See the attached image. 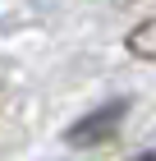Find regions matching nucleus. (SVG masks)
Here are the masks:
<instances>
[{
  "instance_id": "obj_1",
  "label": "nucleus",
  "mask_w": 156,
  "mask_h": 161,
  "mask_svg": "<svg viewBox=\"0 0 156 161\" xmlns=\"http://www.w3.org/2000/svg\"><path fill=\"white\" fill-rule=\"evenodd\" d=\"M124 111H129V101H106L101 111H92L87 120L69 124V143L73 147H92V143H106V138H115V129L124 124Z\"/></svg>"
},
{
  "instance_id": "obj_2",
  "label": "nucleus",
  "mask_w": 156,
  "mask_h": 161,
  "mask_svg": "<svg viewBox=\"0 0 156 161\" xmlns=\"http://www.w3.org/2000/svg\"><path fill=\"white\" fill-rule=\"evenodd\" d=\"M129 51L138 60H156V19H147V23H138L129 32Z\"/></svg>"
},
{
  "instance_id": "obj_3",
  "label": "nucleus",
  "mask_w": 156,
  "mask_h": 161,
  "mask_svg": "<svg viewBox=\"0 0 156 161\" xmlns=\"http://www.w3.org/2000/svg\"><path fill=\"white\" fill-rule=\"evenodd\" d=\"M129 161H156V138H152V143H147L143 152H138V157H129Z\"/></svg>"
}]
</instances>
